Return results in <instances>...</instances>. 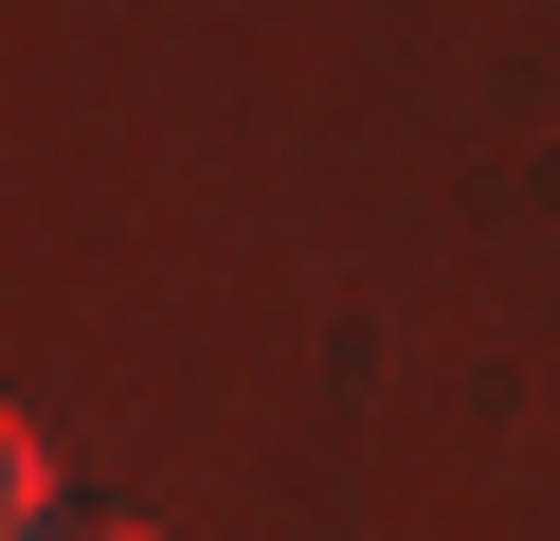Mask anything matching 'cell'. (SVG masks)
Returning <instances> with one entry per match:
<instances>
[{"label":"cell","mask_w":560,"mask_h":541,"mask_svg":"<svg viewBox=\"0 0 560 541\" xmlns=\"http://www.w3.org/2000/svg\"><path fill=\"white\" fill-rule=\"evenodd\" d=\"M55 541H163V524H55Z\"/></svg>","instance_id":"6da1fadb"}]
</instances>
